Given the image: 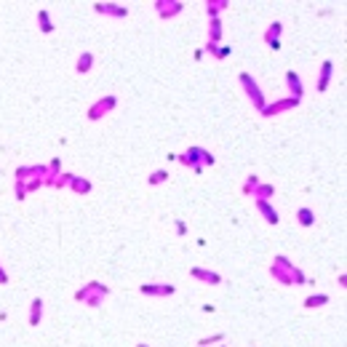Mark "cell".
<instances>
[{
  "mask_svg": "<svg viewBox=\"0 0 347 347\" xmlns=\"http://www.w3.org/2000/svg\"><path fill=\"white\" fill-rule=\"evenodd\" d=\"M241 83H243V88H246V94H249V99H251V104L257 107V110L262 112L265 110V94H262V88H259V83L251 78L249 72H243L241 75Z\"/></svg>",
  "mask_w": 347,
  "mask_h": 347,
  "instance_id": "obj_1",
  "label": "cell"
},
{
  "mask_svg": "<svg viewBox=\"0 0 347 347\" xmlns=\"http://www.w3.org/2000/svg\"><path fill=\"white\" fill-rule=\"evenodd\" d=\"M115 104H118V99H115V96H104V99H99V102L88 110V118H91V120H99L102 115H107L110 110H115Z\"/></svg>",
  "mask_w": 347,
  "mask_h": 347,
  "instance_id": "obj_2",
  "label": "cell"
},
{
  "mask_svg": "<svg viewBox=\"0 0 347 347\" xmlns=\"http://www.w3.org/2000/svg\"><path fill=\"white\" fill-rule=\"evenodd\" d=\"M299 104V99H281V102H275V104H265V110H262V115L265 118H270V115H278V112H283V110H294V107Z\"/></svg>",
  "mask_w": 347,
  "mask_h": 347,
  "instance_id": "obj_3",
  "label": "cell"
},
{
  "mask_svg": "<svg viewBox=\"0 0 347 347\" xmlns=\"http://www.w3.org/2000/svg\"><path fill=\"white\" fill-rule=\"evenodd\" d=\"M94 11H96V13H107V16H118V19H126V16H128V8H123V5H115V3H96Z\"/></svg>",
  "mask_w": 347,
  "mask_h": 347,
  "instance_id": "obj_4",
  "label": "cell"
},
{
  "mask_svg": "<svg viewBox=\"0 0 347 347\" xmlns=\"http://www.w3.org/2000/svg\"><path fill=\"white\" fill-rule=\"evenodd\" d=\"M158 5V13H160V16H176V13H179L182 8H184V5L179 3V0H171V3H166V0H160V3H155Z\"/></svg>",
  "mask_w": 347,
  "mask_h": 347,
  "instance_id": "obj_5",
  "label": "cell"
},
{
  "mask_svg": "<svg viewBox=\"0 0 347 347\" xmlns=\"http://www.w3.org/2000/svg\"><path fill=\"white\" fill-rule=\"evenodd\" d=\"M286 83H289V91L291 94H294V99H302V78H299V75L294 72V69H289L286 72Z\"/></svg>",
  "mask_w": 347,
  "mask_h": 347,
  "instance_id": "obj_6",
  "label": "cell"
},
{
  "mask_svg": "<svg viewBox=\"0 0 347 347\" xmlns=\"http://www.w3.org/2000/svg\"><path fill=\"white\" fill-rule=\"evenodd\" d=\"M257 208L262 211V217H265V219L270 222V225H278V222H281V214H278L275 208L267 203V200H257Z\"/></svg>",
  "mask_w": 347,
  "mask_h": 347,
  "instance_id": "obj_7",
  "label": "cell"
},
{
  "mask_svg": "<svg viewBox=\"0 0 347 347\" xmlns=\"http://www.w3.org/2000/svg\"><path fill=\"white\" fill-rule=\"evenodd\" d=\"M331 72H334V64L331 61H323V67H321V80H318V94H326V88H329V80H331Z\"/></svg>",
  "mask_w": 347,
  "mask_h": 347,
  "instance_id": "obj_8",
  "label": "cell"
},
{
  "mask_svg": "<svg viewBox=\"0 0 347 347\" xmlns=\"http://www.w3.org/2000/svg\"><path fill=\"white\" fill-rule=\"evenodd\" d=\"M190 275H192V278H200V281H206V283H211V286L222 283V278H219L217 273H208V270H200V267H192Z\"/></svg>",
  "mask_w": 347,
  "mask_h": 347,
  "instance_id": "obj_9",
  "label": "cell"
},
{
  "mask_svg": "<svg viewBox=\"0 0 347 347\" xmlns=\"http://www.w3.org/2000/svg\"><path fill=\"white\" fill-rule=\"evenodd\" d=\"M203 155H206V150H200V147H190L187 152H184V155L179 158L184 166H198V158L203 160Z\"/></svg>",
  "mask_w": 347,
  "mask_h": 347,
  "instance_id": "obj_10",
  "label": "cell"
},
{
  "mask_svg": "<svg viewBox=\"0 0 347 347\" xmlns=\"http://www.w3.org/2000/svg\"><path fill=\"white\" fill-rule=\"evenodd\" d=\"M139 291H142V294H152V297H163V294H174V286H168V283H166V286H152V283H144Z\"/></svg>",
  "mask_w": 347,
  "mask_h": 347,
  "instance_id": "obj_11",
  "label": "cell"
},
{
  "mask_svg": "<svg viewBox=\"0 0 347 347\" xmlns=\"http://www.w3.org/2000/svg\"><path fill=\"white\" fill-rule=\"evenodd\" d=\"M91 64H94V53L83 51L80 56H78V64H75V69H78L80 75H86V72H91Z\"/></svg>",
  "mask_w": 347,
  "mask_h": 347,
  "instance_id": "obj_12",
  "label": "cell"
},
{
  "mask_svg": "<svg viewBox=\"0 0 347 347\" xmlns=\"http://www.w3.org/2000/svg\"><path fill=\"white\" fill-rule=\"evenodd\" d=\"M278 281L283 283V286H291V267H281V265H273V270H270Z\"/></svg>",
  "mask_w": 347,
  "mask_h": 347,
  "instance_id": "obj_13",
  "label": "cell"
},
{
  "mask_svg": "<svg viewBox=\"0 0 347 347\" xmlns=\"http://www.w3.org/2000/svg\"><path fill=\"white\" fill-rule=\"evenodd\" d=\"M37 24H40V29H43L45 35L53 32V21H51V16H48V11H37Z\"/></svg>",
  "mask_w": 347,
  "mask_h": 347,
  "instance_id": "obj_14",
  "label": "cell"
},
{
  "mask_svg": "<svg viewBox=\"0 0 347 347\" xmlns=\"http://www.w3.org/2000/svg\"><path fill=\"white\" fill-rule=\"evenodd\" d=\"M270 195H275L273 184H257V187H254V198H257V200H267Z\"/></svg>",
  "mask_w": 347,
  "mask_h": 347,
  "instance_id": "obj_15",
  "label": "cell"
},
{
  "mask_svg": "<svg viewBox=\"0 0 347 347\" xmlns=\"http://www.w3.org/2000/svg\"><path fill=\"white\" fill-rule=\"evenodd\" d=\"M297 219H299V225H302V227H310L313 222H315V217H313L310 208H299V211H297Z\"/></svg>",
  "mask_w": 347,
  "mask_h": 347,
  "instance_id": "obj_16",
  "label": "cell"
},
{
  "mask_svg": "<svg viewBox=\"0 0 347 347\" xmlns=\"http://www.w3.org/2000/svg\"><path fill=\"white\" fill-rule=\"evenodd\" d=\"M281 32H283V24H281V21H273V24H270V29L265 32V40L273 43V40H278V35H281Z\"/></svg>",
  "mask_w": 347,
  "mask_h": 347,
  "instance_id": "obj_17",
  "label": "cell"
},
{
  "mask_svg": "<svg viewBox=\"0 0 347 347\" xmlns=\"http://www.w3.org/2000/svg\"><path fill=\"white\" fill-rule=\"evenodd\" d=\"M40 318H43V302H40V299H35V302H32V315H29V323L37 326Z\"/></svg>",
  "mask_w": 347,
  "mask_h": 347,
  "instance_id": "obj_18",
  "label": "cell"
},
{
  "mask_svg": "<svg viewBox=\"0 0 347 347\" xmlns=\"http://www.w3.org/2000/svg\"><path fill=\"white\" fill-rule=\"evenodd\" d=\"M222 37V24L219 19H211V29H208V43H217Z\"/></svg>",
  "mask_w": 347,
  "mask_h": 347,
  "instance_id": "obj_19",
  "label": "cell"
},
{
  "mask_svg": "<svg viewBox=\"0 0 347 347\" xmlns=\"http://www.w3.org/2000/svg\"><path fill=\"white\" fill-rule=\"evenodd\" d=\"M222 8H227V0H219V3H208V5H206L208 19H217V13H219Z\"/></svg>",
  "mask_w": 347,
  "mask_h": 347,
  "instance_id": "obj_20",
  "label": "cell"
},
{
  "mask_svg": "<svg viewBox=\"0 0 347 347\" xmlns=\"http://www.w3.org/2000/svg\"><path fill=\"white\" fill-rule=\"evenodd\" d=\"M69 184H72L75 192H88L91 190V182L88 179H78V176H72V182H69Z\"/></svg>",
  "mask_w": 347,
  "mask_h": 347,
  "instance_id": "obj_21",
  "label": "cell"
},
{
  "mask_svg": "<svg viewBox=\"0 0 347 347\" xmlns=\"http://www.w3.org/2000/svg\"><path fill=\"white\" fill-rule=\"evenodd\" d=\"M326 302H329V297H326V294H318V297H307V299H305V305H307V307H321V305H326Z\"/></svg>",
  "mask_w": 347,
  "mask_h": 347,
  "instance_id": "obj_22",
  "label": "cell"
},
{
  "mask_svg": "<svg viewBox=\"0 0 347 347\" xmlns=\"http://www.w3.org/2000/svg\"><path fill=\"white\" fill-rule=\"evenodd\" d=\"M166 179H168V171H163V168H160V171H155L147 182H150V184H163Z\"/></svg>",
  "mask_w": 347,
  "mask_h": 347,
  "instance_id": "obj_23",
  "label": "cell"
},
{
  "mask_svg": "<svg viewBox=\"0 0 347 347\" xmlns=\"http://www.w3.org/2000/svg\"><path fill=\"white\" fill-rule=\"evenodd\" d=\"M69 182H72V174H61L59 179H53V184H56V187H67Z\"/></svg>",
  "mask_w": 347,
  "mask_h": 347,
  "instance_id": "obj_24",
  "label": "cell"
},
{
  "mask_svg": "<svg viewBox=\"0 0 347 347\" xmlns=\"http://www.w3.org/2000/svg\"><path fill=\"white\" fill-rule=\"evenodd\" d=\"M214 56H217V59H227L230 48H227V45H217V53H214Z\"/></svg>",
  "mask_w": 347,
  "mask_h": 347,
  "instance_id": "obj_25",
  "label": "cell"
},
{
  "mask_svg": "<svg viewBox=\"0 0 347 347\" xmlns=\"http://www.w3.org/2000/svg\"><path fill=\"white\" fill-rule=\"evenodd\" d=\"M257 184H259V179H257V176H249V182H246V187H243V190H246V192H251L254 187H257Z\"/></svg>",
  "mask_w": 347,
  "mask_h": 347,
  "instance_id": "obj_26",
  "label": "cell"
},
{
  "mask_svg": "<svg viewBox=\"0 0 347 347\" xmlns=\"http://www.w3.org/2000/svg\"><path fill=\"white\" fill-rule=\"evenodd\" d=\"M16 195H19V200H21V198H24V187H21V184H19V182H16Z\"/></svg>",
  "mask_w": 347,
  "mask_h": 347,
  "instance_id": "obj_27",
  "label": "cell"
},
{
  "mask_svg": "<svg viewBox=\"0 0 347 347\" xmlns=\"http://www.w3.org/2000/svg\"><path fill=\"white\" fill-rule=\"evenodd\" d=\"M0 283H8V275L3 273V267H0Z\"/></svg>",
  "mask_w": 347,
  "mask_h": 347,
  "instance_id": "obj_28",
  "label": "cell"
},
{
  "mask_svg": "<svg viewBox=\"0 0 347 347\" xmlns=\"http://www.w3.org/2000/svg\"><path fill=\"white\" fill-rule=\"evenodd\" d=\"M139 347H147V345H139Z\"/></svg>",
  "mask_w": 347,
  "mask_h": 347,
  "instance_id": "obj_29",
  "label": "cell"
}]
</instances>
